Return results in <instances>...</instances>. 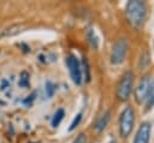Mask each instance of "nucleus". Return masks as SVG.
Instances as JSON below:
<instances>
[{"label":"nucleus","instance_id":"nucleus-6","mask_svg":"<svg viewBox=\"0 0 154 143\" xmlns=\"http://www.w3.org/2000/svg\"><path fill=\"white\" fill-rule=\"evenodd\" d=\"M149 83H150V79H149V76H143L141 78V81L138 82L137 87L135 88V100L137 103H143L146 101V96H147V91H148V88H149Z\"/></svg>","mask_w":154,"mask_h":143},{"label":"nucleus","instance_id":"nucleus-10","mask_svg":"<svg viewBox=\"0 0 154 143\" xmlns=\"http://www.w3.org/2000/svg\"><path fill=\"white\" fill-rule=\"evenodd\" d=\"M144 103H146V111H149L154 106V79L150 81V83H149V88L147 91Z\"/></svg>","mask_w":154,"mask_h":143},{"label":"nucleus","instance_id":"nucleus-5","mask_svg":"<svg viewBox=\"0 0 154 143\" xmlns=\"http://www.w3.org/2000/svg\"><path fill=\"white\" fill-rule=\"evenodd\" d=\"M65 62H66V66L69 68L72 82L76 85H79L82 83L83 78H82V66H81L78 58L75 54H69L65 58Z\"/></svg>","mask_w":154,"mask_h":143},{"label":"nucleus","instance_id":"nucleus-11","mask_svg":"<svg viewBox=\"0 0 154 143\" xmlns=\"http://www.w3.org/2000/svg\"><path fill=\"white\" fill-rule=\"evenodd\" d=\"M64 117H65V112H64V109H63V108L57 109L55 113H54V115H53V118H52V121H51L52 126H53V127H57V126L61 123V120L64 119Z\"/></svg>","mask_w":154,"mask_h":143},{"label":"nucleus","instance_id":"nucleus-2","mask_svg":"<svg viewBox=\"0 0 154 143\" xmlns=\"http://www.w3.org/2000/svg\"><path fill=\"white\" fill-rule=\"evenodd\" d=\"M135 124V111L132 107L128 106L123 109L119 117V135L123 138H128L132 132Z\"/></svg>","mask_w":154,"mask_h":143},{"label":"nucleus","instance_id":"nucleus-12","mask_svg":"<svg viewBox=\"0 0 154 143\" xmlns=\"http://www.w3.org/2000/svg\"><path fill=\"white\" fill-rule=\"evenodd\" d=\"M87 38H88V42L90 43V46L93 48H97L99 47V37L96 36V34L93 31V29H89L88 32H87Z\"/></svg>","mask_w":154,"mask_h":143},{"label":"nucleus","instance_id":"nucleus-7","mask_svg":"<svg viewBox=\"0 0 154 143\" xmlns=\"http://www.w3.org/2000/svg\"><path fill=\"white\" fill-rule=\"evenodd\" d=\"M150 130H152L150 124L148 121H143L138 126L132 143H149V139H150Z\"/></svg>","mask_w":154,"mask_h":143},{"label":"nucleus","instance_id":"nucleus-15","mask_svg":"<svg viewBox=\"0 0 154 143\" xmlns=\"http://www.w3.org/2000/svg\"><path fill=\"white\" fill-rule=\"evenodd\" d=\"M19 85L22 88H28L29 87V73L23 71L19 76Z\"/></svg>","mask_w":154,"mask_h":143},{"label":"nucleus","instance_id":"nucleus-3","mask_svg":"<svg viewBox=\"0 0 154 143\" xmlns=\"http://www.w3.org/2000/svg\"><path fill=\"white\" fill-rule=\"evenodd\" d=\"M132 84H134V73L131 71H125L118 82L116 96L119 101H126L129 100L131 93H132Z\"/></svg>","mask_w":154,"mask_h":143},{"label":"nucleus","instance_id":"nucleus-14","mask_svg":"<svg viewBox=\"0 0 154 143\" xmlns=\"http://www.w3.org/2000/svg\"><path fill=\"white\" fill-rule=\"evenodd\" d=\"M148 64H149V54H148V52H147V50H144V52L141 54L138 66H140V68L142 70V68L147 67V66H148Z\"/></svg>","mask_w":154,"mask_h":143},{"label":"nucleus","instance_id":"nucleus-1","mask_svg":"<svg viewBox=\"0 0 154 143\" xmlns=\"http://www.w3.org/2000/svg\"><path fill=\"white\" fill-rule=\"evenodd\" d=\"M125 16L132 28L141 30L148 17L147 4L142 0H130L125 5Z\"/></svg>","mask_w":154,"mask_h":143},{"label":"nucleus","instance_id":"nucleus-17","mask_svg":"<svg viewBox=\"0 0 154 143\" xmlns=\"http://www.w3.org/2000/svg\"><path fill=\"white\" fill-rule=\"evenodd\" d=\"M72 143H87V135L85 133H79L73 141H72Z\"/></svg>","mask_w":154,"mask_h":143},{"label":"nucleus","instance_id":"nucleus-13","mask_svg":"<svg viewBox=\"0 0 154 143\" xmlns=\"http://www.w3.org/2000/svg\"><path fill=\"white\" fill-rule=\"evenodd\" d=\"M45 91H46L47 99H51L55 93V84L52 83L51 81H47L46 84H45Z\"/></svg>","mask_w":154,"mask_h":143},{"label":"nucleus","instance_id":"nucleus-4","mask_svg":"<svg viewBox=\"0 0 154 143\" xmlns=\"http://www.w3.org/2000/svg\"><path fill=\"white\" fill-rule=\"evenodd\" d=\"M128 49H129V43H128L126 38L117 40V42L113 44V48L111 52V62L113 65L122 64L126 58Z\"/></svg>","mask_w":154,"mask_h":143},{"label":"nucleus","instance_id":"nucleus-18","mask_svg":"<svg viewBox=\"0 0 154 143\" xmlns=\"http://www.w3.org/2000/svg\"><path fill=\"white\" fill-rule=\"evenodd\" d=\"M109 143H117V141H116L114 138H111V141H109Z\"/></svg>","mask_w":154,"mask_h":143},{"label":"nucleus","instance_id":"nucleus-9","mask_svg":"<svg viewBox=\"0 0 154 143\" xmlns=\"http://www.w3.org/2000/svg\"><path fill=\"white\" fill-rule=\"evenodd\" d=\"M25 30V25L24 24H12L5 29L1 30L0 32V37H11L14 35H18L19 32Z\"/></svg>","mask_w":154,"mask_h":143},{"label":"nucleus","instance_id":"nucleus-8","mask_svg":"<svg viewBox=\"0 0 154 143\" xmlns=\"http://www.w3.org/2000/svg\"><path fill=\"white\" fill-rule=\"evenodd\" d=\"M109 120H111V112H109V111H105V112L99 117V119L96 120V123L94 124V130H95V132L101 133V132L107 127Z\"/></svg>","mask_w":154,"mask_h":143},{"label":"nucleus","instance_id":"nucleus-16","mask_svg":"<svg viewBox=\"0 0 154 143\" xmlns=\"http://www.w3.org/2000/svg\"><path fill=\"white\" fill-rule=\"evenodd\" d=\"M81 120H82V113H78V114H76V117L73 118V120H72V123L70 124V127H69V131H73L77 126H78V124L81 123Z\"/></svg>","mask_w":154,"mask_h":143}]
</instances>
